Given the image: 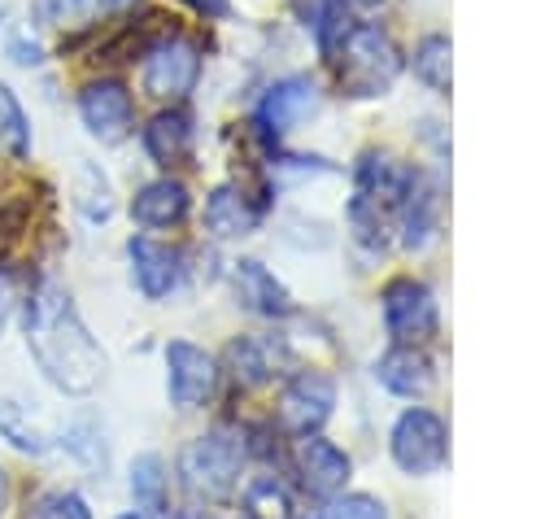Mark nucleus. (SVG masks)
<instances>
[{"label": "nucleus", "instance_id": "obj_8", "mask_svg": "<svg viewBox=\"0 0 558 519\" xmlns=\"http://www.w3.org/2000/svg\"><path fill=\"white\" fill-rule=\"evenodd\" d=\"M331 406H336V384H331V375H323V371H301V375L288 379V388H283V397H279V419H283L288 432L310 436V432H318V427L331 419Z\"/></svg>", "mask_w": 558, "mask_h": 519}, {"label": "nucleus", "instance_id": "obj_22", "mask_svg": "<svg viewBox=\"0 0 558 519\" xmlns=\"http://www.w3.org/2000/svg\"><path fill=\"white\" fill-rule=\"evenodd\" d=\"M0 153L9 161H26L31 157V118L17 105V96L0 83Z\"/></svg>", "mask_w": 558, "mask_h": 519}, {"label": "nucleus", "instance_id": "obj_24", "mask_svg": "<svg viewBox=\"0 0 558 519\" xmlns=\"http://www.w3.org/2000/svg\"><path fill=\"white\" fill-rule=\"evenodd\" d=\"M414 79L432 92H449V39L445 35H427L414 48Z\"/></svg>", "mask_w": 558, "mask_h": 519}, {"label": "nucleus", "instance_id": "obj_20", "mask_svg": "<svg viewBox=\"0 0 558 519\" xmlns=\"http://www.w3.org/2000/svg\"><path fill=\"white\" fill-rule=\"evenodd\" d=\"M227 362H231V375L244 388H257V384H266L275 375L279 349H270V340H262V336H240V340H231Z\"/></svg>", "mask_w": 558, "mask_h": 519}, {"label": "nucleus", "instance_id": "obj_9", "mask_svg": "<svg viewBox=\"0 0 558 519\" xmlns=\"http://www.w3.org/2000/svg\"><path fill=\"white\" fill-rule=\"evenodd\" d=\"M166 371H170V375H166L170 401L183 406V410L205 406V401L214 397V388H218V362H214L205 349L187 345V340H174V345L166 349Z\"/></svg>", "mask_w": 558, "mask_h": 519}, {"label": "nucleus", "instance_id": "obj_27", "mask_svg": "<svg viewBox=\"0 0 558 519\" xmlns=\"http://www.w3.org/2000/svg\"><path fill=\"white\" fill-rule=\"evenodd\" d=\"M26 519H92V510H87V502L78 493L52 488V493H39L26 506Z\"/></svg>", "mask_w": 558, "mask_h": 519}, {"label": "nucleus", "instance_id": "obj_36", "mask_svg": "<svg viewBox=\"0 0 558 519\" xmlns=\"http://www.w3.org/2000/svg\"><path fill=\"white\" fill-rule=\"evenodd\" d=\"M105 4H131V0H105Z\"/></svg>", "mask_w": 558, "mask_h": 519}, {"label": "nucleus", "instance_id": "obj_4", "mask_svg": "<svg viewBox=\"0 0 558 519\" xmlns=\"http://www.w3.org/2000/svg\"><path fill=\"white\" fill-rule=\"evenodd\" d=\"M144 92L157 100H183L201 79V48L183 35H161L144 48Z\"/></svg>", "mask_w": 558, "mask_h": 519}, {"label": "nucleus", "instance_id": "obj_17", "mask_svg": "<svg viewBox=\"0 0 558 519\" xmlns=\"http://www.w3.org/2000/svg\"><path fill=\"white\" fill-rule=\"evenodd\" d=\"M257 218H262V205H253L240 188H214L209 192V201H205V227L218 236V240H240V236H248L253 227H257Z\"/></svg>", "mask_w": 558, "mask_h": 519}, {"label": "nucleus", "instance_id": "obj_30", "mask_svg": "<svg viewBox=\"0 0 558 519\" xmlns=\"http://www.w3.org/2000/svg\"><path fill=\"white\" fill-rule=\"evenodd\" d=\"M9 57H13L17 65H39V61H44V48H39L35 39H22V35H13V39H9Z\"/></svg>", "mask_w": 558, "mask_h": 519}, {"label": "nucleus", "instance_id": "obj_5", "mask_svg": "<svg viewBox=\"0 0 558 519\" xmlns=\"http://www.w3.org/2000/svg\"><path fill=\"white\" fill-rule=\"evenodd\" d=\"M449 454V440H445V423L423 410V406H410L397 423H392V462L405 471V475H432Z\"/></svg>", "mask_w": 558, "mask_h": 519}, {"label": "nucleus", "instance_id": "obj_23", "mask_svg": "<svg viewBox=\"0 0 558 519\" xmlns=\"http://www.w3.org/2000/svg\"><path fill=\"white\" fill-rule=\"evenodd\" d=\"M244 519H292V497L275 475H253L244 488Z\"/></svg>", "mask_w": 558, "mask_h": 519}, {"label": "nucleus", "instance_id": "obj_12", "mask_svg": "<svg viewBox=\"0 0 558 519\" xmlns=\"http://www.w3.org/2000/svg\"><path fill=\"white\" fill-rule=\"evenodd\" d=\"M126 253H131V279L148 301H161L179 288V279H183V253L179 249L135 236L126 244Z\"/></svg>", "mask_w": 558, "mask_h": 519}, {"label": "nucleus", "instance_id": "obj_33", "mask_svg": "<svg viewBox=\"0 0 558 519\" xmlns=\"http://www.w3.org/2000/svg\"><path fill=\"white\" fill-rule=\"evenodd\" d=\"M4 506H9V475L0 471V515H4Z\"/></svg>", "mask_w": 558, "mask_h": 519}, {"label": "nucleus", "instance_id": "obj_2", "mask_svg": "<svg viewBox=\"0 0 558 519\" xmlns=\"http://www.w3.org/2000/svg\"><path fill=\"white\" fill-rule=\"evenodd\" d=\"M336 65V83L344 96H384L392 87V79L401 74V52L388 39V31H379L375 22H353L349 35L336 44V52L327 57Z\"/></svg>", "mask_w": 558, "mask_h": 519}, {"label": "nucleus", "instance_id": "obj_13", "mask_svg": "<svg viewBox=\"0 0 558 519\" xmlns=\"http://www.w3.org/2000/svg\"><path fill=\"white\" fill-rule=\"evenodd\" d=\"M296 475H301L310 497H336L349 480V458L331 440L310 432V436L296 440Z\"/></svg>", "mask_w": 558, "mask_h": 519}, {"label": "nucleus", "instance_id": "obj_7", "mask_svg": "<svg viewBox=\"0 0 558 519\" xmlns=\"http://www.w3.org/2000/svg\"><path fill=\"white\" fill-rule=\"evenodd\" d=\"M384 323L397 336V345H418L436 336V297L418 279H392L384 288Z\"/></svg>", "mask_w": 558, "mask_h": 519}, {"label": "nucleus", "instance_id": "obj_15", "mask_svg": "<svg viewBox=\"0 0 558 519\" xmlns=\"http://www.w3.org/2000/svg\"><path fill=\"white\" fill-rule=\"evenodd\" d=\"M187 209H192V196H187V188H183L179 179H153V183H144V188L135 192V201H131V218H135L140 227H148V231L179 227V222L187 218Z\"/></svg>", "mask_w": 558, "mask_h": 519}, {"label": "nucleus", "instance_id": "obj_37", "mask_svg": "<svg viewBox=\"0 0 558 519\" xmlns=\"http://www.w3.org/2000/svg\"><path fill=\"white\" fill-rule=\"evenodd\" d=\"M122 519H148V515H122Z\"/></svg>", "mask_w": 558, "mask_h": 519}, {"label": "nucleus", "instance_id": "obj_10", "mask_svg": "<svg viewBox=\"0 0 558 519\" xmlns=\"http://www.w3.org/2000/svg\"><path fill=\"white\" fill-rule=\"evenodd\" d=\"M314 109H318V83H314L310 74H288V79H279V83L262 96V105H257V126H262L266 140H279V135H288L301 118H310Z\"/></svg>", "mask_w": 558, "mask_h": 519}, {"label": "nucleus", "instance_id": "obj_32", "mask_svg": "<svg viewBox=\"0 0 558 519\" xmlns=\"http://www.w3.org/2000/svg\"><path fill=\"white\" fill-rule=\"evenodd\" d=\"M9 310H13V292H9V279L0 275V331H4V323H9Z\"/></svg>", "mask_w": 558, "mask_h": 519}, {"label": "nucleus", "instance_id": "obj_16", "mask_svg": "<svg viewBox=\"0 0 558 519\" xmlns=\"http://www.w3.org/2000/svg\"><path fill=\"white\" fill-rule=\"evenodd\" d=\"M375 379L397 397H423L432 388L436 371H432V362L418 345H397L375 362Z\"/></svg>", "mask_w": 558, "mask_h": 519}, {"label": "nucleus", "instance_id": "obj_26", "mask_svg": "<svg viewBox=\"0 0 558 519\" xmlns=\"http://www.w3.org/2000/svg\"><path fill=\"white\" fill-rule=\"evenodd\" d=\"M314 22V39H318V52L323 57H331L336 52V44L349 35V26H353V17H349V0H314V13H310Z\"/></svg>", "mask_w": 558, "mask_h": 519}, {"label": "nucleus", "instance_id": "obj_11", "mask_svg": "<svg viewBox=\"0 0 558 519\" xmlns=\"http://www.w3.org/2000/svg\"><path fill=\"white\" fill-rule=\"evenodd\" d=\"M440 201H445L440 183L432 174H423V170H410V183H405L401 205H397L405 249H427L436 240V231H440Z\"/></svg>", "mask_w": 558, "mask_h": 519}, {"label": "nucleus", "instance_id": "obj_31", "mask_svg": "<svg viewBox=\"0 0 558 519\" xmlns=\"http://www.w3.org/2000/svg\"><path fill=\"white\" fill-rule=\"evenodd\" d=\"M187 9H196V13H205V17H227V0H183Z\"/></svg>", "mask_w": 558, "mask_h": 519}, {"label": "nucleus", "instance_id": "obj_18", "mask_svg": "<svg viewBox=\"0 0 558 519\" xmlns=\"http://www.w3.org/2000/svg\"><path fill=\"white\" fill-rule=\"evenodd\" d=\"M144 153L157 166H174L192 153V113L187 109H161L144 126Z\"/></svg>", "mask_w": 558, "mask_h": 519}, {"label": "nucleus", "instance_id": "obj_19", "mask_svg": "<svg viewBox=\"0 0 558 519\" xmlns=\"http://www.w3.org/2000/svg\"><path fill=\"white\" fill-rule=\"evenodd\" d=\"M405 183H410V166H401L392 153H366L357 161V192L379 201V205H388V209L401 205Z\"/></svg>", "mask_w": 558, "mask_h": 519}, {"label": "nucleus", "instance_id": "obj_1", "mask_svg": "<svg viewBox=\"0 0 558 519\" xmlns=\"http://www.w3.org/2000/svg\"><path fill=\"white\" fill-rule=\"evenodd\" d=\"M26 349L61 393L83 397L105 375V349L83 327L70 292L52 279H44L26 301Z\"/></svg>", "mask_w": 558, "mask_h": 519}, {"label": "nucleus", "instance_id": "obj_3", "mask_svg": "<svg viewBox=\"0 0 558 519\" xmlns=\"http://www.w3.org/2000/svg\"><path fill=\"white\" fill-rule=\"evenodd\" d=\"M240 467H244V440L231 432H205L187 440L179 454V475L187 493L205 502H227L240 484Z\"/></svg>", "mask_w": 558, "mask_h": 519}, {"label": "nucleus", "instance_id": "obj_6", "mask_svg": "<svg viewBox=\"0 0 558 519\" xmlns=\"http://www.w3.org/2000/svg\"><path fill=\"white\" fill-rule=\"evenodd\" d=\"M78 118L100 144H122L135 126V100L122 79H92L78 92Z\"/></svg>", "mask_w": 558, "mask_h": 519}, {"label": "nucleus", "instance_id": "obj_25", "mask_svg": "<svg viewBox=\"0 0 558 519\" xmlns=\"http://www.w3.org/2000/svg\"><path fill=\"white\" fill-rule=\"evenodd\" d=\"M0 436L22 454H48V436L26 419V410L9 397H0Z\"/></svg>", "mask_w": 558, "mask_h": 519}, {"label": "nucleus", "instance_id": "obj_28", "mask_svg": "<svg viewBox=\"0 0 558 519\" xmlns=\"http://www.w3.org/2000/svg\"><path fill=\"white\" fill-rule=\"evenodd\" d=\"M105 9V0H39L35 13L48 26H83Z\"/></svg>", "mask_w": 558, "mask_h": 519}, {"label": "nucleus", "instance_id": "obj_35", "mask_svg": "<svg viewBox=\"0 0 558 519\" xmlns=\"http://www.w3.org/2000/svg\"><path fill=\"white\" fill-rule=\"evenodd\" d=\"M353 4H366V9H375V4H384V0H353Z\"/></svg>", "mask_w": 558, "mask_h": 519}, {"label": "nucleus", "instance_id": "obj_14", "mask_svg": "<svg viewBox=\"0 0 558 519\" xmlns=\"http://www.w3.org/2000/svg\"><path fill=\"white\" fill-rule=\"evenodd\" d=\"M231 283H235V297H240V305H244L248 314H262V318H283V314H292L288 288H283L262 262H253V257L235 262Z\"/></svg>", "mask_w": 558, "mask_h": 519}, {"label": "nucleus", "instance_id": "obj_34", "mask_svg": "<svg viewBox=\"0 0 558 519\" xmlns=\"http://www.w3.org/2000/svg\"><path fill=\"white\" fill-rule=\"evenodd\" d=\"M179 519H209L205 510H192V515H179Z\"/></svg>", "mask_w": 558, "mask_h": 519}, {"label": "nucleus", "instance_id": "obj_29", "mask_svg": "<svg viewBox=\"0 0 558 519\" xmlns=\"http://www.w3.org/2000/svg\"><path fill=\"white\" fill-rule=\"evenodd\" d=\"M318 519H388V515H384V506H379L375 497L353 493V497H340V502H331L327 510H318Z\"/></svg>", "mask_w": 558, "mask_h": 519}, {"label": "nucleus", "instance_id": "obj_21", "mask_svg": "<svg viewBox=\"0 0 558 519\" xmlns=\"http://www.w3.org/2000/svg\"><path fill=\"white\" fill-rule=\"evenodd\" d=\"M131 497L144 515H161L166 510V467L157 454H140L131 462Z\"/></svg>", "mask_w": 558, "mask_h": 519}]
</instances>
